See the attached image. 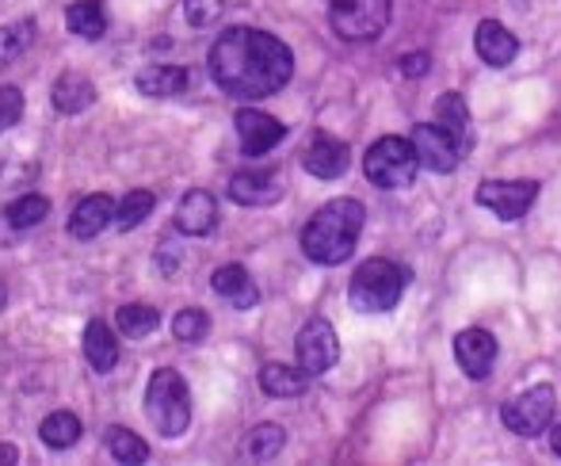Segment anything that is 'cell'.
I'll list each match as a JSON object with an SVG mask.
<instances>
[{"label":"cell","instance_id":"cell-13","mask_svg":"<svg viewBox=\"0 0 561 466\" xmlns=\"http://www.w3.org/2000/svg\"><path fill=\"white\" fill-rule=\"evenodd\" d=\"M455 360L466 378H485L496 363V337L489 329H462L455 337Z\"/></svg>","mask_w":561,"mask_h":466},{"label":"cell","instance_id":"cell-2","mask_svg":"<svg viewBox=\"0 0 561 466\" xmlns=\"http://www.w3.org/2000/svg\"><path fill=\"white\" fill-rule=\"evenodd\" d=\"M363 218H367V211H363L359 200L325 203V207L313 211V218L302 226V252L313 264H325V268L344 264L355 252V245H359Z\"/></svg>","mask_w":561,"mask_h":466},{"label":"cell","instance_id":"cell-15","mask_svg":"<svg viewBox=\"0 0 561 466\" xmlns=\"http://www.w3.org/2000/svg\"><path fill=\"white\" fill-rule=\"evenodd\" d=\"M302 164L310 177L318 180H336L347 172V164H352V149L344 146L340 138H329V134H318V138L306 146L302 154Z\"/></svg>","mask_w":561,"mask_h":466},{"label":"cell","instance_id":"cell-25","mask_svg":"<svg viewBox=\"0 0 561 466\" xmlns=\"http://www.w3.org/2000/svg\"><path fill=\"white\" fill-rule=\"evenodd\" d=\"M66 23L73 35L89 38V43H96V38L107 35V12L100 0H77V4H69Z\"/></svg>","mask_w":561,"mask_h":466},{"label":"cell","instance_id":"cell-36","mask_svg":"<svg viewBox=\"0 0 561 466\" xmlns=\"http://www.w3.org/2000/svg\"><path fill=\"white\" fill-rule=\"evenodd\" d=\"M0 463H20V447L15 444H0Z\"/></svg>","mask_w":561,"mask_h":466},{"label":"cell","instance_id":"cell-19","mask_svg":"<svg viewBox=\"0 0 561 466\" xmlns=\"http://www.w3.org/2000/svg\"><path fill=\"white\" fill-rule=\"evenodd\" d=\"M50 104H54V112H61V115H81L96 104V84H92L84 73H73V69H69V73H61L58 81H54Z\"/></svg>","mask_w":561,"mask_h":466},{"label":"cell","instance_id":"cell-9","mask_svg":"<svg viewBox=\"0 0 561 466\" xmlns=\"http://www.w3.org/2000/svg\"><path fill=\"white\" fill-rule=\"evenodd\" d=\"M295 352H298V367H302L310 378L333 371L340 360V341H336L333 321H325V318L306 321L302 333H298V341H295Z\"/></svg>","mask_w":561,"mask_h":466},{"label":"cell","instance_id":"cell-37","mask_svg":"<svg viewBox=\"0 0 561 466\" xmlns=\"http://www.w3.org/2000/svg\"><path fill=\"white\" fill-rule=\"evenodd\" d=\"M550 447H554V455H558V459H561V424H558L554 432H550Z\"/></svg>","mask_w":561,"mask_h":466},{"label":"cell","instance_id":"cell-28","mask_svg":"<svg viewBox=\"0 0 561 466\" xmlns=\"http://www.w3.org/2000/svg\"><path fill=\"white\" fill-rule=\"evenodd\" d=\"M35 35H38L35 20L4 23V27H0V69H8L15 58H23V54H27V46L35 43Z\"/></svg>","mask_w":561,"mask_h":466},{"label":"cell","instance_id":"cell-14","mask_svg":"<svg viewBox=\"0 0 561 466\" xmlns=\"http://www.w3.org/2000/svg\"><path fill=\"white\" fill-rule=\"evenodd\" d=\"M473 50H478V58L485 61L489 69H504L516 61L519 38L512 35L501 20H481L478 31H473Z\"/></svg>","mask_w":561,"mask_h":466},{"label":"cell","instance_id":"cell-1","mask_svg":"<svg viewBox=\"0 0 561 466\" xmlns=\"http://www.w3.org/2000/svg\"><path fill=\"white\" fill-rule=\"evenodd\" d=\"M207 66L215 84L229 96L264 100L287 89V81L295 77V54L283 38L260 27H229L215 38Z\"/></svg>","mask_w":561,"mask_h":466},{"label":"cell","instance_id":"cell-4","mask_svg":"<svg viewBox=\"0 0 561 466\" xmlns=\"http://www.w3.org/2000/svg\"><path fill=\"white\" fill-rule=\"evenodd\" d=\"M405 268L393 264V260L370 257L355 268L352 283H347V298L359 314H386L401 303L405 295Z\"/></svg>","mask_w":561,"mask_h":466},{"label":"cell","instance_id":"cell-33","mask_svg":"<svg viewBox=\"0 0 561 466\" xmlns=\"http://www.w3.org/2000/svg\"><path fill=\"white\" fill-rule=\"evenodd\" d=\"M226 12V0H184V15L192 27H210Z\"/></svg>","mask_w":561,"mask_h":466},{"label":"cell","instance_id":"cell-31","mask_svg":"<svg viewBox=\"0 0 561 466\" xmlns=\"http://www.w3.org/2000/svg\"><path fill=\"white\" fill-rule=\"evenodd\" d=\"M107 452H112V459L115 463H130V466H138V463H146L149 459V444L141 436H134L130 429H107Z\"/></svg>","mask_w":561,"mask_h":466},{"label":"cell","instance_id":"cell-18","mask_svg":"<svg viewBox=\"0 0 561 466\" xmlns=\"http://www.w3.org/2000/svg\"><path fill=\"white\" fill-rule=\"evenodd\" d=\"M210 287H215L218 298H226L233 310H252L260 303V287L252 283V275L244 272L241 264H226L210 275Z\"/></svg>","mask_w":561,"mask_h":466},{"label":"cell","instance_id":"cell-7","mask_svg":"<svg viewBox=\"0 0 561 466\" xmlns=\"http://www.w3.org/2000/svg\"><path fill=\"white\" fill-rule=\"evenodd\" d=\"M554 409H558L554 386L542 383V386H531V390H524L519 398H512L508 406L501 409V421L508 424V432L531 440V436H539V432L550 429V421H554Z\"/></svg>","mask_w":561,"mask_h":466},{"label":"cell","instance_id":"cell-35","mask_svg":"<svg viewBox=\"0 0 561 466\" xmlns=\"http://www.w3.org/2000/svg\"><path fill=\"white\" fill-rule=\"evenodd\" d=\"M428 69H432L428 54H405V58H401V73L405 77H424Z\"/></svg>","mask_w":561,"mask_h":466},{"label":"cell","instance_id":"cell-32","mask_svg":"<svg viewBox=\"0 0 561 466\" xmlns=\"http://www.w3.org/2000/svg\"><path fill=\"white\" fill-rule=\"evenodd\" d=\"M172 333H176V341H184V344L207 341V333H210L207 310H199V306H187V310H180L176 318H172Z\"/></svg>","mask_w":561,"mask_h":466},{"label":"cell","instance_id":"cell-29","mask_svg":"<svg viewBox=\"0 0 561 466\" xmlns=\"http://www.w3.org/2000/svg\"><path fill=\"white\" fill-rule=\"evenodd\" d=\"M157 207V195L149 192V187H134V192H126V200L118 203V211H115V226L118 230H138L141 223L149 218V211Z\"/></svg>","mask_w":561,"mask_h":466},{"label":"cell","instance_id":"cell-23","mask_svg":"<svg viewBox=\"0 0 561 466\" xmlns=\"http://www.w3.org/2000/svg\"><path fill=\"white\" fill-rule=\"evenodd\" d=\"M310 386V375L302 367H287V363H264L260 367V390L272 398H295Z\"/></svg>","mask_w":561,"mask_h":466},{"label":"cell","instance_id":"cell-11","mask_svg":"<svg viewBox=\"0 0 561 466\" xmlns=\"http://www.w3.org/2000/svg\"><path fill=\"white\" fill-rule=\"evenodd\" d=\"M409 141L416 149V161L432 172H455L458 161H462V149L455 146V138L439 123H421Z\"/></svg>","mask_w":561,"mask_h":466},{"label":"cell","instance_id":"cell-30","mask_svg":"<svg viewBox=\"0 0 561 466\" xmlns=\"http://www.w3.org/2000/svg\"><path fill=\"white\" fill-rule=\"evenodd\" d=\"M283 444H287V432H283L279 424H260V429H252L249 440H244V455H249L252 463H267L283 452Z\"/></svg>","mask_w":561,"mask_h":466},{"label":"cell","instance_id":"cell-24","mask_svg":"<svg viewBox=\"0 0 561 466\" xmlns=\"http://www.w3.org/2000/svg\"><path fill=\"white\" fill-rule=\"evenodd\" d=\"M81 432H84L81 417L69 413V409H54V413L38 424V440H43L50 452H66V447H73L77 440H81Z\"/></svg>","mask_w":561,"mask_h":466},{"label":"cell","instance_id":"cell-20","mask_svg":"<svg viewBox=\"0 0 561 466\" xmlns=\"http://www.w3.org/2000/svg\"><path fill=\"white\" fill-rule=\"evenodd\" d=\"M134 84H138L141 96L172 100V96H180V92H187V84H192V73H187L184 66H146V69H138Z\"/></svg>","mask_w":561,"mask_h":466},{"label":"cell","instance_id":"cell-6","mask_svg":"<svg viewBox=\"0 0 561 466\" xmlns=\"http://www.w3.org/2000/svg\"><path fill=\"white\" fill-rule=\"evenodd\" d=\"M329 23L344 43H370L390 23V0H333Z\"/></svg>","mask_w":561,"mask_h":466},{"label":"cell","instance_id":"cell-34","mask_svg":"<svg viewBox=\"0 0 561 466\" xmlns=\"http://www.w3.org/2000/svg\"><path fill=\"white\" fill-rule=\"evenodd\" d=\"M20 115H23V92L15 84H4L0 89V134L12 130L20 123Z\"/></svg>","mask_w":561,"mask_h":466},{"label":"cell","instance_id":"cell-27","mask_svg":"<svg viewBox=\"0 0 561 466\" xmlns=\"http://www.w3.org/2000/svg\"><path fill=\"white\" fill-rule=\"evenodd\" d=\"M46 215H50V200H43V195H20V200H15L0 218H4V226L12 234H23V230L43 226Z\"/></svg>","mask_w":561,"mask_h":466},{"label":"cell","instance_id":"cell-17","mask_svg":"<svg viewBox=\"0 0 561 466\" xmlns=\"http://www.w3.org/2000/svg\"><path fill=\"white\" fill-rule=\"evenodd\" d=\"M112 223H115V203H112V195L100 192L77 203V211L69 215V234H73L77 241H92V237L104 234Z\"/></svg>","mask_w":561,"mask_h":466},{"label":"cell","instance_id":"cell-21","mask_svg":"<svg viewBox=\"0 0 561 466\" xmlns=\"http://www.w3.org/2000/svg\"><path fill=\"white\" fill-rule=\"evenodd\" d=\"M436 123L455 138V146L462 149V157L473 149V126H470V107L458 92H444L436 104Z\"/></svg>","mask_w":561,"mask_h":466},{"label":"cell","instance_id":"cell-5","mask_svg":"<svg viewBox=\"0 0 561 466\" xmlns=\"http://www.w3.org/2000/svg\"><path fill=\"white\" fill-rule=\"evenodd\" d=\"M416 169H421V161H416L413 141L398 138V134L378 138L375 146L367 149V157H363V172H367L370 184L382 187V192H401V187H409L416 180Z\"/></svg>","mask_w":561,"mask_h":466},{"label":"cell","instance_id":"cell-8","mask_svg":"<svg viewBox=\"0 0 561 466\" xmlns=\"http://www.w3.org/2000/svg\"><path fill=\"white\" fill-rule=\"evenodd\" d=\"M535 200H539V184L535 180H485L473 192V203L493 211L501 223H519L535 207Z\"/></svg>","mask_w":561,"mask_h":466},{"label":"cell","instance_id":"cell-10","mask_svg":"<svg viewBox=\"0 0 561 466\" xmlns=\"http://www.w3.org/2000/svg\"><path fill=\"white\" fill-rule=\"evenodd\" d=\"M233 123H237V138H241L244 157H264L267 149H275L287 138V126L275 115L256 112V107H241V112L233 115Z\"/></svg>","mask_w":561,"mask_h":466},{"label":"cell","instance_id":"cell-38","mask_svg":"<svg viewBox=\"0 0 561 466\" xmlns=\"http://www.w3.org/2000/svg\"><path fill=\"white\" fill-rule=\"evenodd\" d=\"M4 303H8V287L0 283V310H4Z\"/></svg>","mask_w":561,"mask_h":466},{"label":"cell","instance_id":"cell-22","mask_svg":"<svg viewBox=\"0 0 561 466\" xmlns=\"http://www.w3.org/2000/svg\"><path fill=\"white\" fill-rule=\"evenodd\" d=\"M84 360H89V367L96 371V375H112L115 363H118V341L112 333V326L107 321H89L84 326Z\"/></svg>","mask_w":561,"mask_h":466},{"label":"cell","instance_id":"cell-3","mask_svg":"<svg viewBox=\"0 0 561 466\" xmlns=\"http://www.w3.org/2000/svg\"><path fill=\"white\" fill-rule=\"evenodd\" d=\"M146 417L153 421V429L169 440L187 432V424H192V390H187V383L180 378V371L157 367L153 375H149Z\"/></svg>","mask_w":561,"mask_h":466},{"label":"cell","instance_id":"cell-16","mask_svg":"<svg viewBox=\"0 0 561 466\" xmlns=\"http://www.w3.org/2000/svg\"><path fill=\"white\" fill-rule=\"evenodd\" d=\"M176 226L187 237H207L218 226V200L210 192H203V187L187 192L176 207Z\"/></svg>","mask_w":561,"mask_h":466},{"label":"cell","instance_id":"cell-12","mask_svg":"<svg viewBox=\"0 0 561 466\" xmlns=\"http://www.w3.org/2000/svg\"><path fill=\"white\" fill-rule=\"evenodd\" d=\"M229 200L241 207H272L283 200V180L272 169H244L229 180Z\"/></svg>","mask_w":561,"mask_h":466},{"label":"cell","instance_id":"cell-26","mask_svg":"<svg viewBox=\"0 0 561 466\" xmlns=\"http://www.w3.org/2000/svg\"><path fill=\"white\" fill-rule=\"evenodd\" d=\"M115 321L126 341H146V337L157 333V326H161V310H153V306H146V303H126V306H118Z\"/></svg>","mask_w":561,"mask_h":466}]
</instances>
